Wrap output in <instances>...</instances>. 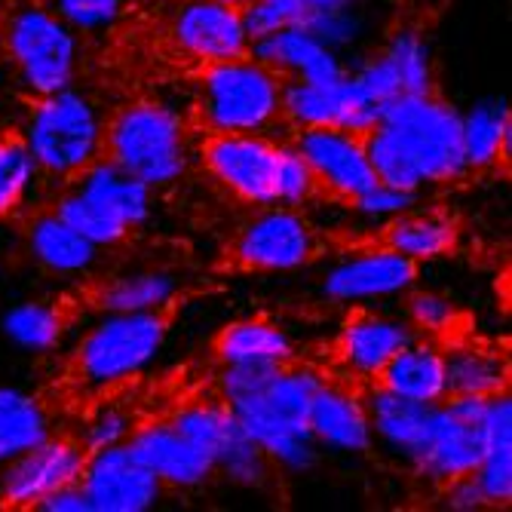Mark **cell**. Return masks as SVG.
Returning a JSON list of instances; mask_svg holds the SVG:
<instances>
[{"instance_id": "obj_9", "label": "cell", "mask_w": 512, "mask_h": 512, "mask_svg": "<svg viewBox=\"0 0 512 512\" xmlns=\"http://www.w3.org/2000/svg\"><path fill=\"white\" fill-rule=\"evenodd\" d=\"M485 411L488 399L445 396L436 405L427 451L414 463L417 476L442 488L451 479L476 473L485 454Z\"/></svg>"}, {"instance_id": "obj_40", "label": "cell", "mask_w": 512, "mask_h": 512, "mask_svg": "<svg viewBox=\"0 0 512 512\" xmlns=\"http://www.w3.org/2000/svg\"><path fill=\"white\" fill-rule=\"evenodd\" d=\"M298 28H304L310 37H316L319 43H325L329 50H341V46H350L359 31H362V19L353 7H310Z\"/></svg>"}, {"instance_id": "obj_11", "label": "cell", "mask_w": 512, "mask_h": 512, "mask_svg": "<svg viewBox=\"0 0 512 512\" xmlns=\"http://www.w3.org/2000/svg\"><path fill=\"white\" fill-rule=\"evenodd\" d=\"M381 105L371 102L356 86L350 71L332 83H310L283 77V96H279V120L292 129L335 126L353 135H365L381 123Z\"/></svg>"}, {"instance_id": "obj_46", "label": "cell", "mask_w": 512, "mask_h": 512, "mask_svg": "<svg viewBox=\"0 0 512 512\" xmlns=\"http://www.w3.org/2000/svg\"><path fill=\"white\" fill-rule=\"evenodd\" d=\"M442 497L448 503V509H457V512H479V509H491L476 473L470 476H460V479H451L442 485Z\"/></svg>"}, {"instance_id": "obj_50", "label": "cell", "mask_w": 512, "mask_h": 512, "mask_svg": "<svg viewBox=\"0 0 512 512\" xmlns=\"http://www.w3.org/2000/svg\"><path fill=\"white\" fill-rule=\"evenodd\" d=\"M7 13V0H0V16H4Z\"/></svg>"}, {"instance_id": "obj_1", "label": "cell", "mask_w": 512, "mask_h": 512, "mask_svg": "<svg viewBox=\"0 0 512 512\" xmlns=\"http://www.w3.org/2000/svg\"><path fill=\"white\" fill-rule=\"evenodd\" d=\"M322 375L292 362H237L224 365L218 396L234 411L240 427L258 442L273 467L304 473L316 463L310 433V405Z\"/></svg>"}, {"instance_id": "obj_42", "label": "cell", "mask_w": 512, "mask_h": 512, "mask_svg": "<svg viewBox=\"0 0 512 512\" xmlns=\"http://www.w3.org/2000/svg\"><path fill=\"white\" fill-rule=\"evenodd\" d=\"M132 430H135V421L129 411L117 405H105L89 417V424L80 433V445L86 448V454L111 448V445H123L132 436Z\"/></svg>"}, {"instance_id": "obj_27", "label": "cell", "mask_w": 512, "mask_h": 512, "mask_svg": "<svg viewBox=\"0 0 512 512\" xmlns=\"http://www.w3.org/2000/svg\"><path fill=\"white\" fill-rule=\"evenodd\" d=\"M476 479L491 506H509L512 500V405L509 396L488 399L485 411V454Z\"/></svg>"}, {"instance_id": "obj_47", "label": "cell", "mask_w": 512, "mask_h": 512, "mask_svg": "<svg viewBox=\"0 0 512 512\" xmlns=\"http://www.w3.org/2000/svg\"><path fill=\"white\" fill-rule=\"evenodd\" d=\"M34 509L37 512H92L89 509V500H86V494L80 488V482L65 485V488H59L53 494H46L43 500L34 503Z\"/></svg>"}, {"instance_id": "obj_18", "label": "cell", "mask_w": 512, "mask_h": 512, "mask_svg": "<svg viewBox=\"0 0 512 512\" xmlns=\"http://www.w3.org/2000/svg\"><path fill=\"white\" fill-rule=\"evenodd\" d=\"M126 445L163 482V488H200L215 476L212 460L172 424L135 427Z\"/></svg>"}, {"instance_id": "obj_24", "label": "cell", "mask_w": 512, "mask_h": 512, "mask_svg": "<svg viewBox=\"0 0 512 512\" xmlns=\"http://www.w3.org/2000/svg\"><path fill=\"white\" fill-rule=\"evenodd\" d=\"M445 347V384L448 396H476L494 399L509 387V362L500 347L470 341V338H448Z\"/></svg>"}, {"instance_id": "obj_31", "label": "cell", "mask_w": 512, "mask_h": 512, "mask_svg": "<svg viewBox=\"0 0 512 512\" xmlns=\"http://www.w3.org/2000/svg\"><path fill=\"white\" fill-rule=\"evenodd\" d=\"M178 292V279L166 270H138L129 276L108 279L96 289V301L105 313H145L163 310Z\"/></svg>"}, {"instance_id": "obj_32", "label": "cell", "mask_w": 512, "mask_h": 512, "mask_svg": "<svg viewBox=\"0 0 512 512\" xmlns=\"http://www.w3.org/2000/svg\"><path fill=\"white\" fill-rule=\"evenodd\" d=\"M46 436H53L46 408L16 387H0V463L19 457Z\"/></svg>"}, {"instance_id": "obj_25", "label": "cell", "mask_w": 512, "mask_h": 512, "mask_svg": "<svg viewBox=\"0 0 512 512\" xmlns=\"http://www.w3.org/2000/svg\"><path fill=\"white\" fill-rule=\"evenodd\" d=\"M77 191H83L89 200L102 203L108 212H114L129 230L142 227L151 218V191L145 181L123 172L111 160H92L86 169L77 172Z\"/></svg>"}, {"instance_id": "obj_36", "label": "cell", "mask_w": 512, "mask_h": 512, "mask_svg": "<svg viewBox=\"0 0 512 512\" xmlns=\"http://www.w3.org/2000/svg\"><path fill=\"white\" fill-rule=\"evenodd\" d=\"M387 59L393 62L399 80H402V96H421V92H433V59L430 46L421 34L399 31L387 46Z\"/></svg>"}, {"instance_id": "obj_48", "label": "cell", "mask_w": 512, "mask_h": 512, "mask_svg": "<svg viewBox=\"0 0 512 512\" xmlns=\"http://www.w3.org/2000/svg\"><path fill=\"white\" fill-rule=\"evenodd\" d=\"M359 0H307V7H356Z\"/></svg>"}, {"instance_id": "obj_38", "label": "cell", "mask_w": 512, "mask_h": 512, "mask_svg": "<svg viewBox=\"0 0 512 512\" xmlns=\"http://www.w3.org/2000/svg\"><path fill=\"white\" fill-rule=\"evenodd\" d=\"M408 325L414 329V335L421 338H433V341H448L454 338L457 325H460V310L451 298L439 295V292H411L408 304Z\"/></svg>"}, {"instance_id": "obj_3", "label": "cell", "mask_w": 512, "mask_h": 512, "mask_svg": "<svg viewBox=\"0 0 512 512\" xmlns=\"http://www.w3.org/2000/svg\"><path fill=\"white\" fill-rule=\"evenodd\" d=\"M0 50L16 68L19 83L37 99L74 83L77 37L53 10L37 4L7 10L0 16Z\"/></svg>"}, {"instance_id": "obj_30", "label": "cell", "mask_w": 512, "mask_h": 512, "mask_svg": "<svg viewBox=\"0 0 512 512\" xmlns=\"http://www.w3.org/2000/svg\"><path fill=\"white\" fill-rule=\"evenodd\" d=\"M215 356L221 365L237 362H292L295 344L286 329L267 319H240L230 322L215 341Z\"/></svg>"}, {"instance_id": "obj_12", "label": "cell", "mask_w": 512, "mask_h": 512, "mask_svg": "<svg viewBox=\"0 0 512 512\" xmlns=\"http://www.w3.org/2000/svg\"><path fill=\"white\" fill-rule=\"evenodd\" d=\"M289 142L313 169L319 194L353 203L356 197H362L368 188L378 184L365 157L362 135L335 126H313V129H295Z\"/></svg>"}, {"instance_id": "obj_21", "label": "cell", "mask_w": 512, "mask_h": 512, "mask_svg": "<svg viewBox=\"0 0 512 512\" xmlns=\"http://www.w3.org/2000/svg\"><path fill=\"white\" fill-rule=\"evenodd\" d=\"M414 338V329L405 319H390L378 313H353L338 338V359L350 375L375 384L381 368Z\"/></svg>"}, {"instance_id": "obj_14", "label": "cell", "mask_w": 512, "mask_h": 512, "mask_svg": "<svg viewBox=\"0 0 512 512\" xmlns=\"http://www.w3.org/2000/svg\"><path fill=\"white\" fill-rule=\"evenodd\" d=\"M83 463L86 448L80 439L46 436L34 448L7 460L4 479H0V500L10 509H34V503L46 494L80 482Z\"/></svg>"}, {"instance_id": "obj_6", "label": "cell", "mask_w": 512, "mask_h": 512, "mask_svg": "<svg viewBox=\"0 0 512 512\" xmlns=\"http://www.w3.org/2000/svg\"><path fill=\"white\" fill-rule=\"evenodd\" d=\"M102 117L86 96L68 89L40 96L22 142L37 169L50 175H77L102 151Z\"/></svg>"}, {"instance_id": "obj_23", "label": "cell", "mask_w": 512, "mask_h": 512, "mask_svg": "<svg viewBox=\"0 0 512 512\" xmlns=\"http://www.w3.org/2000/svg\"><path fill=\"white\" fill-rule=\"evenodd\" d=\"M378 387L414 399V402H442L448 396L445 384V347L442 341L414 335L384 368L375 381Z\"/></svg>"}, {"instance_id": "obj_44", "label": "cell", "mask_w": 512, "mask_h": 512, "mask_svg": "<svg viewBox=\"0 0 512 512\" xmlns=\"http://www.w3.org/2000/svg\"><path fill=\"white\" fill-rule=\"evenodd\" d=\"M123 10V0H56V13L74 31H99Z\"/></svg>"}, {"instance_id": "obj_34", "label": "cell", "mask_w": 512, "mask_h": 512, "mask_svg": "<svg viewBox=\"0 0 512 512\" xmlns=\"http://www.w3.org/2000/svg\"><path fill=\"white\" fill-rule=\"evenodd\" d=\"M65 310L50 301H28L4 316V332L25 350H53L65 332Z\"/></svg>"}, {"instance_id": "obj_41", "label": "cell", "mask_w": 512, "mask_h": 512, "mask_svg": "<svg viewBox=\"0 0 512 512\" xmlns=\"http://www.w3.org/2000/svg\"><path fill=\"white\" fill-rule=\"evenodd\" d=\"M307 10H310L307 0H252L249 7H243V22H246L249 40H258L279 28L298 25Z\"/></svg>"}, {"instance_id": "obj_29", "label": "cell", "mask_w": 512, "mask_h": 512, "mask_svg": "<svg viewBox=\"0 0 512 512\" xmlns=\"http://www.w3.org/2000/svg\"><path fill=\"white\" fill-rule=\"evenodd\" d=\"M28 246L31 255L53 273H83L96 264L99 246H92L86 237L62 221L56 212L37 215L28 227Z\"/></svg>"}, {"instance_id": "obj_37", "label": "cell", "mask_w": 512, "mask_h": 512, "mask_svg": "<svg viewBox=\"0 0 512 512\" xmlns=\"http://www.w3.org/2000/svg\"><path fill=\"white\" fill-rule=\"evenodd\" d=\"M37 178V163L22 138H0V215H10Z\"/></svg>"}, {"instance_id": "obj_15", "label": "cell", "mask_w": 512, "mask_h": 512, "mask_svg": "<svg viewBox=\"0 0 512 512\" xmlns=\"http://www.w3.org/2000/svg\"><path fill=\"white\" fill-rule=\"evenodd\" d=\"M234 255L249 270H295L316 255V234L292 206H264L234 243Z\"/></svg>"}, {"instance_id": "obj_16", "label": "cell", "mask_w": 512, "mask_h": 512, "mask_svg": "<svg viewBox=\"0 0 512 512\" xmlns=\"http://www.w3.org/2000/svg\"><path fill=\"white\" fill-rule=\"evenodd\" d=\"M175 43L191 59L212 65L249 56V31L243 10L227 0H188L172 25Z\"/></svg>"}, {"instance_id": "obj_35", "label": "cell", "mask_w": 512, "mask_h": 512, "mask_svg": "<svg viewBox=\"0 0 512 512\" xmlns=\"http://www.w3.org/2000/svg\"><path fill=\"white\" fill-rule=\"evenodd\" d=\"M62 221H68L80 237H86L92 246H117L129 237V227L114 215L108 212L102 203L89 200L83 191H68L59 197L56 209H53Z\"/></svg>"}, {"instance_id": "obj_4", "label": "cell", "mask_w": 512, "mask_h": 512, "mask_svg": "<svg viewBox=\"0 0 512 512\" xmlns=\"http://www.w3.org/2000/svg\"><path fill=\"white\" fill-rule=\"evenodd\" d=\"M381 123L396 132L414 166L421 169L424 184H451L470 175L463 157L460 111L433 92L396 96L384 105Z\"/></svg>"}, {"instance_id": "obj_10", "label": "cell", "mask_w": 512, "mask_h": 512, "mask_svg": "<svg viewBox=\"0 0 512 512\" xmlns=\"http://www.w3.org/2000/svg\"><path fill=\"white\" fill-rule=\"evenodd\" d=\"M203 163L227 194L249 206H276L279 142L264 132H209Z\"/></svg>"}, {"instance_id": "obj_39", "label": "cell", "mask_w": 512, "mask_h": 512, "mask_svg": "<svg viewBox=\"0 0 512 512\" xmlns=\"http://www.w3.org/2000/svg\"><path fill=\"white\" fill-rule=\"evenodd\" d=\"M276 206H304L313 197H319V184L307 160L298 154V148L289 142H279V166H276Z\"/></svg>"}, {"instance_id": "obj_7", "label": "cell", "mask_w": 512, "mask_h": 512, "mask_svg": "<svg viewBox=\"0 0 512 512\" xmlns=\"http://www.w3.org/2000/svg\"><path fill=\"white\" fill-rule=\"evenodd\" d=\"M166 332L169 319L163 310L108 313L74 353L80 381L108 387L138 375L163 350Z\"/></svg>"}, {"instance_id": "obj_17", "label": "cell", "mask_w": 512, "mask_h": 512, "mask_svg": "<svg viewBox=\"0 0 512 512\" xmlns=\"http://www.w3.org/2000/svg\"><path fill=\"white\" fill-rule=\"evenodd\" d=\"M417 279V264L387 246L356 252L335 264L322 283V292L341 304H359L408 292Z\"/></svg>"}, {"instance_id": "obj_2", "label": "cell", "mask_w": 512, "mask_h": 512, "mask_svg": "<svg viewBox=\"0 0 512 512\" xmlns=\"http://www.w3.org/2000/svg\"><path fill=\"white\" fill-rule=\"evenodd\" d=\"M102 148L114 166L148 188L172 184L188 169V129L175 111L151 102L117 111L102 135Z\"/></svg>"}, {"instance_id": "obj_43", "label": "cell", "mask_w": 512, "mask_h": 512, "mask_svg": "<svg viewBox=\"0 0 512 512\" xmlns=\"http://www.w3.org/2000/svg\"><path fill=\"white\" fill-rule=\"evenodd\" d=\"M350 77L356 80V86L365 92V96L375 105H381V108L387 102H393L396 96H402V80H399L393 62L387 59V53H378V56L365 59L362 65H356L350 71Z\"/></svg>"}, {"instance_id": "obj_19", "label": "cell", "mask_w": 512, "mask_h": 512, "mask_svg": "<svg viewBox=\"0 0 512 512\" xmlns=\"http://www.w3.org/2000/svg\"><path fill=\"white\" fill-rule=\"evenodd\" d=\"M436 405L396 396L378 384H371V390L365 393L371 433L384 442V448H390L405 463H411V467L427 451L433 421H436Z\"/></svg>"}, {"instance_id": "obj_45", "label": "cell", "mask_w": 512, "mask_h": 512, "mask_svg": "<svg viewBox=\"0 0 512 512\" xmlns=\"http://www.w3.org/2000/svg\"><path fill=\"white\" fill-rule=\"evenodd\" d=\"M359 215H368V218H393V215H402L408 209L417 206V194L411 191H399V188H387V184H375V188H368L362 197H356L350 203Z\"/></svg>"}, {"instance_id": "obj_33", "label": "cell", "mask_w": 512, "mask_h": 512, "mask_svg": "<svg viewBox=\"0 0 512 512\" xmlns=\"http://www.w3.org/2000/svg\"><path fill=\"white\" fill-rule=\"evenodd\" d=\"M365 145V157L371 163V172L387 188H399V191H411L421 194L424 188V175L414 166V160L408 157V151L402 148V142L396 138V132L384 123H378L371 132L362 135Z\"/></svg>"}, {"instance_id": "obj_20", "label": "cell", "mask_w": 512, "mask_h": 512, "mask_svg": "<svg viewBox=\"0 0 512 512\" xmlns=\"http://www.w3.org/2000/svg\"><path fill=\"white\" fill-rule=\"evenodd\" d=\"M249 56L276 71L279 77L292 80H310V83H332L344 77L350 68L338 59L335 50L310 37L304 28H279L273 34H264L249 43Z\"/></svg>"}, {"instance_id": "obj_8", "label": "cell", "mask_w": 512, "mask_h": 512, "mask_svg": "<svg viewBox=\"0 0 512 512\" xmlns=\"http://www.w3.org/2000/svg\"><path fill=\"white\" fill-rule=\"evenodd\" d=\"M169 424L184 439H191L212 460L215 473H221L227 482L243 485V488H261L270 479V473H273L270 457L240 427L234 411H230L221 399L181 408V411H175Z\"/></svg>"}, {"instance_id": "obj_28", "label": "cell", "mask_w": 512, "mask_h": 512, "mask_svg": "<svg viewBox=\"0 0 512 512\" xmlns=\"http://www.w3.org/2000/svg\"><path fill=\"white\" fill-rule=\"evenodd\" d=\"M463 120V157L470 172H485L500 166L509 157L512 142V117L503 99H488L460 114Z\"/></svg>"}, {"instance_id": "obj_26", "label": "cell", "mask_w": 512, "mask_h": 512, "mask_svg": "<svg viewBox=\"0 0 512 512\" xmlns=\"http://www.w3.org/2000/svg\"><path fill=\"white\" fill-rule=\"evenodd\" d=\"M381 246L417 261H436L457 246V224L442 212H402L387 218Z\"/></svg>"}, {"instance_id": "obj_13", "label": "cell", "mask_w": 512, "mask_h": 512, "mask_svg": "<svg viewBox=\"0 0 512 512\" xmlns=\"http://www.w3.org/2000/svg\"><path fill=\"white\" fill-rule=\"evenodd\" d=\"M80 488L92 512H145L163 497V482L129 451L126 442L89 451Z\"/></svg>"}, {"instance_id": "obj_5", "label": "cell", "mask_w": 512, "mask_h": 512, "mask_svg": "<svg viewBox=\"0 0 512 512\" xmlns=\"http://www.w3.org/2000/svg\"><path fill=\"white\" fill-rule=\"evenodd\" d=\"M283 77L252 56L212 62L200 80V114L209 132H267L279 120Z\"/></svg>"}, {"instance_id": "obj_49", "label": "cell", "mask_w": 512, "mask_h": 512, "mask_svg": "<svg viewBox=\"0 0 512 512\" xmlns=\"http://www.w3.org/2000/svg\"><path fill=\"white\" fill-rule=\"evenodd\" d=\"M227 4H234V7H240V10H243V7H249V4H252V0H227Z\"/></svg>"}, {"instance_id": "obj_22", "label": "cell", "mask_w": 512, "mask_h": 512, "mask_svg": "<svg viewBox=\"0 0 512 512\" xmlns=\"http://www.w3.org/2000/svg\"><path fill=\"white\" fill-rule=\"evenodd\" d=\"M307 424H310L316 445H322V448L365 454V451H371V445H375L365 396L353 393L344 384L322 381V387L313 396Z\"/></svg>"}]
</instances>
